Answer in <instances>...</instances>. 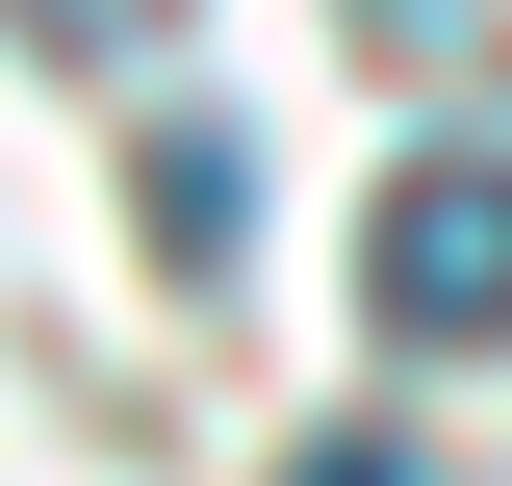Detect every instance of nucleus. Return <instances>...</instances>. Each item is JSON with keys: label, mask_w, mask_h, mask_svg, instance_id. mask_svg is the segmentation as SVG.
I'll list each match as a JSON object with an SVG mask.
<instances>
[{"label": "nucleus", "mask_w": 512, "mask_h": 486, "mask_svg": "<svg viewBox=\"0 0 512 486\" xmlns=\"http://www.w3.org/2000/svg\"><path fill=\"white\" fill-rule=\"evenodd\" d=\"M26 26H77V52H103V26H180V0H26Z\"/></svg>", "instance_id": "4"}, {"label": "nucleus", "mask_w": 512, "mask_h": 486, "mask_svg": "<svg viewBox=\"0 0 512 486\" xmlns=\"http://www.w3.org/2000/svg\"><path fill=\"white\" fill-rule=\"evenodd\" d=\"M359 333H384V359H512V128L384 154V205H359Z\"/></svg>", "instance_id": "1"}, {"label": "nucleus", "mask_w": 512, "mask_h": 486, "mask_svg": "<svg viewBox=\"0 0 512 486\" xmlns=\"http://www.w3.org/2000/svg\"><path fill=\"white\" fill-rule=\"evenodd\" d=\"M282 486H436V461H384V435H308V461H282Z\"/></svg>", "instance_id": "3"}, {"label": "nucleus", "mask_w": 512, "mask_h": 486, "mask_svg": "<svg viewBox=\"0 0 512 486\" xmlns=\"http://www.w3.org/2000/svg\"><path fill=\"white\" fill-rule=\"evenodd\" d=\"M256 231V154H231V128H154V256H180V282H205V256H231Z\"/></svg>", "instance_id": "2"}]
</instances>
